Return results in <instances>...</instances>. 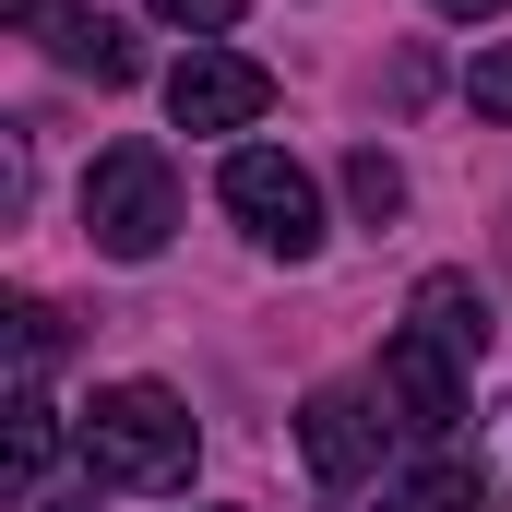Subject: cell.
I'll return each mask as SVG.
<instances>
[{
	"instance_id": "cell-15",
	"label": "cell",
	"mask_w": 512,
	"mask_h": 512,
	"mask_svg": "<svg viewBox=\"0 0 512 512\" xmlns=\"http://www.w3.org/2000/svg\"><path fill=\"white\" fill-rule=\"evenodd\" d=\"M489 429H501V453H489V489H501V501H512V405H501V417H489Z\"/></svg>"
},
{
	"instance_id": "cell-1",
	"label": "cell",
	"mask_w": 512,
	"mask_h": 512,
	"mask_svg": "<svg viewBox=\"0 0 512 512\" xmlns=\"http://www.w3.org/2000/svg\"><path fill=\"white\" fill-rule=\"evenodd\" d=\"M84 465L108 489H179L191 477V405L167 382H108L84 405Z\"/></svg>"
},
{
	"instance_id": "cell-16",
	"label": "cell",
	"mask_w": 512,
	"mask_h": 512,
	"mask_svg": "<svg viewBox=\"0 0 512 512\" xmlns=\"http://www.w3.org/2000/svg\"><path fill=\"white\" fill-rule=\"evenodd\" d=\"M24 512H84V501H72V489H24Z\"/></svg>"
},
{
	"instance_id": "cell-7",
	"label": "cell",
	"mask_w": 512,
	"mask_h": 512,
	"mask_svg": "<svg viewBox=\"0 0 512 512\" xmlns=\"http://www.w3.org/2000/svg\"><path fill=\"white\" fill-rule=\"evenodd\" d=\"M489 322H501V310H489V286H477V274H417V298H405V334H429V346H441V358H465V370H477Z\"/></svg>"
},
{
	"instance_id": "cell-6",
	"label": "cell",
	"mask_w": 512,
	"mask_h": 512,
	"mask_svg": "<svg viewBox=\"0 0 512 512\" xmlns=\"http://www.w3.org/2000/svg\"><path fill=\"white\" fill-rule=\"evenodd\" d=\"M393 405V429H417V441H441L453 417H465V358H441L429 334H393L382 346V382H370Z\"/></svg>"
},
{
	"instance_id": "cell-4",
	"label": "cell",
	"mask_w": 512,
	"mask_h": 512,
	"mask_svg": "<svg viewBox=\"0 0 512 512\" xmlns=\"http://www.w3.org/2000/svg\"><path fill=\"white\" fill-rule=\"evenodd\" d=\"M382 429H393V405H382V393H358V382H322L310 405H298V453H310L322 489L382 477Z\"/></svg>"
},
{
	"instance_id": "cell-5",
	"label": "cell",
	"mask_w": 512,
	"mask_h": 512,
	"mask_svg": "<svg viewBox=\"0 0 512 512\" xmlns=\"http://www.w3.org/2000/svg\"><path fill=\"white\" fill-rule=\"evenodd\" d=\"M274 108V72L239 60V48H191L179 72H167V120L179 131H251Z\"/></svg>"
},
{
	"instance_id": "cell-9",
	"label": "cell",
	"mask_w": 512,
	"mask_h": 512,
	"mask_svg": "<svg viewBox=\"0 0 512 512\" xmlns=\"http://www.w3.org/2000/svg\"><path fill=\"white\" fill-rule=\"evenodd\" d=\"M382 512H501V489H489V465H453V453H417L405 477L382 489Z\"/></svg>"
},
{
	"instance_id": "cell-10",
	"label": "cell",
	"mask_w": 512,
	"mask_h": 512,
	"mask_svg": "<svg viewBox=\"0 0 512 512\" xmlns=\"http://www.w3.org/2000/svg\"><path fill=\"white\" fill-rule=\"evenodd\" d=\"M48 453H60V405L24 382V393H12V477L36 489V477H48Z\"/></svg>"
},
{
	"instance_id": "cell-2",
	"label": "cell",
	"mask_w": 512,
	"mask_h": 512,
	"mask_svg": "<svg viewBox=\"0 0 512 512\" xmlns=\"http://www.w3.org/2000/svg\"><path fill=\"white\" fill-rule=\"evenodd\" d=\"M84 239L108 262H155L179 239V179H167L155 143H108V155L84 167Z\"/></svg>"
},
{
	"instance_id": "cell-17",
	"label": "cell",
	"mask_w": 512,
	"mask_h": 512,
	"mask_svg": "<svg viewBox=\"0 0 512 512\" xmlns=\"http://www.w3.org/2000/svg\"><path fill=\"white\" fill-rule=\"evenodd\" d=\"M429 12H453V24H477V12H501V0H429Z\"/></svg>"
},
{
	"instance_id": "cell-8",
	"label": "cell",
	"mask_w": 512,
	"mask_h": 512,
	"mask_svg": "<svg viewBox=\"0 0 512 512\" xmlns=\"http://www.w3.org/2000/svg\"><path fill=\"white\" fill-rule=\"evenodd\" d=\"M12 24H48V60L60 72H96V84H131V36L108 12H60V0H12Z\"/></svg>"
},
{
	"instance_id": "cell-11",
	"label": "cell",
	"mask_w": 512,
	"mask_h": 512,
	"mask_svg": "<svg viewBox=\"0 0 512 512\" xmlns=\"http://www.w3.org/2000/svg\"><path fill=\"white\" fill-rule=\"evenodd\" d=\"M346 203H358L370 227H393V215H405V167H393L382 143H358V155H346Z\"/></svg>"
},
{
	"instance_id": "cell-13",
	"label": "cell",
	"mask_w": 512,
	"mask_h": 512,
	"mask_svg": "<svg viewBox=\"0 0 512 512\" xmlns=\"http://www.w3.org/2000/svg\"><path fill=\"white\" fill-rule=\"evenodd\" d=\"M12 346H24V382H36V370L60 358V310H36V298H24V310H12Z\"/></svg>"
},
{
	"instance_id": "cell-12",
	"label": "cell",
	"mask_w": 512,
	"mask_h": 512,
	"mask_svg": "<svg viewBox=\"0 0 512 512\" xmlns=\"http://www.w3.org/2000/svg\"><path fill=\"white\" fill-rule=\"evenodd\" d=\"M465 108H477V120H512V36H489V48L465 60Z\"/></svg>"
},
{
	"instance_id": "cell-14",
	"label": "cell",
	"mask_w": 512,
	"mask_h": 512,
	"mask_svg": "<svg viewBox=\"0 0 512 512\" xmlns=\"http://www.w3.org/2000/svg\"><path fill=\"white\" fill-rule=\"evenodd\" d=\"M155 24H191V36H227L239 0H155Z\"/></svg>"
},
{
	"instance_id": "cell-3",
	"label": "cell",
	"mask_w": 512,
	"mask_h": 512,
	"mask_svg": "<svg viewBox=\"0 0 512 512\" xmlns=\"http://www.w3.org/2000/svg\"><path fill=\"white\" fill-rule=\"evenodd\" d=\"M215 191H227V215L251 227V251H274V262L322 251V179H310L286 143H239V155L215 167Z\"/></svg>"
}]
</instances>
